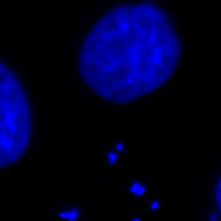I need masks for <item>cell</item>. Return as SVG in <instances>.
I'll list each match as a JSON object with an SVG mask.
<instances>
[{"label": "cell", "instance_id": "5b68a950", "mask_svg": "<svg viewBox=\"0 0 221 221\" xmlns=\"http://www.w3.org/2000/svg\"><path fill=\"white\" fill-rule=\"evenodd\" d=\"M62 216L67 217V218H69V219H75L76 218L75 212H69V213H63V214H62Z\"/></svg>", "mask_w": 221, "mask_h": 221}, {"label": "cell", "instance_id": "6da1fadb", "mask_svg": "<svg viewBox=\"0 0 221 221\" xmlns=\"http://www.w3.org/2000/svg\"><path fill=\"white\" fill-rule=\"evenodd\" d=\"M181 43L164 11L146 2L116 7L85 40L84 80L113 103H128L161 87L174 73Z\"/></svg>", "mask_w": 221, "mask_h": 221}, {"label": "cell", "instance_id": "ba28073f", "mask_svg": "<svg viewBox=\"0 0 221 221\" xmlns=\"http://www.w3.org/2000/svg\"><path fill=\"white\" fill-rule=\"evenodd\" d=\"M122 147H123V145H122V144H118V149H122Z\"/></svg>", "mask_w": 221, "mask_h": 221}, {"label": "cell", "instance_id": "7a4b0ae2", "mask_svg": "<svg viewBox=\"0 0 221 221\" xmlns=\"http://www.w3.org/2000/svg\"><path fill=\"white\" fill-rule=\"evenodd\" d=\"M29 103L18 80L0 62V168L25 152L30 139Z\"/></svg>", "mask_w": 221, "mask_h": 221}, {"label": "cell", "instance_id": "3957f363", "mask_svg": "<svg viewBox=\"0 0 221 221\" xmlns=\"http://www.w3.org/2000/svg\"><path fill=\"white\" fill-rule=\"evenodd\" d=\"M144 190H145V188L144 187H141L138 183H135L131 187V192L133 194H138V195H142L144 193Z\"/></svg>", "mask_w": 221, "mask_h": 221}, {"label": "cell", "instance_id": "277c9868", "mask_svg": "<svg viewBox=\"0 0 221 221\" xmlns=\"http://www.w3.org/2000/svg\"><path fill=\"white\" fill-rule=\"evenodd\" d=\"M216 200H217V204H218V207H219V210L220 211V203H221V184H220V180H219L218 182V186H217V190H216Z\"/></svg>", "mask_w": 221, "mask_h": 221}, {"label": "cell", "instance_id": "8992f818", "mask_svg": "<svg viewBox=\"0 0 221 221\" xmlns=\"http://www.w3.org/2000/svg\"><path fill=\"white\" fill-rule=\"evenodd\" d=\"M109 158H110V162L113 163L117 159V155L115 154H113V153H111V154H109Z\"/></svg>", "mask_w": 221, "mask_h": 221}, {"label": "cell", "instance_id": "52a82bcc", "mask_svg": "<svg viewBox=\"0 0 221 221\" xmlns=\"http://www.w3.org/2000/svg\"><path fill=\"white\" fill-rule=\"evenodd\" d=\"M157 207H159V204H158L156 201H155L154 203L152 204V206H151V209H155V208H157Z\"/></svg>", "mask_w": 221, "mask_h": 221}]
</instances>
